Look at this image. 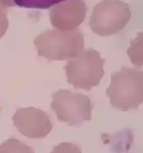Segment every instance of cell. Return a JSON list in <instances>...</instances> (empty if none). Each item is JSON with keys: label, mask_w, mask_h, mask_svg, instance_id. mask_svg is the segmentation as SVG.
Instances as JSON below:
<instances>
[{"label": "cell", "mask_w": 143, "mask_h": 153, "mask_svg": "<svg viewBox=\"0 0 143 153\" xmlns=\"http://www.w3.org/2000/svg\"><path fill=\"white\" fill-rule=\"evenodd\" d=\"M38 55L49 60L72 59L84 50V35L80 30H51L34 40Z\"/></svg>", "instance_id": "1"}, {"label": "cell", "mask_w": 143, "mask_h": 153, "mask_svg": "<svg viewBox=\"0 0 143 153\" xmlns=\"http://www.w3.org/2000/svg\"><path fill=\"white\" fill-rule=\"evenodd\" d=\"M107 95L114 108L123 111L138 109L143 103V71L123 67L111 75Z\"/></svg>", "instance_id": "2"}, {"label": "cell", "mask_w": 143, "mask_h": 153, "mask_svg": "<svg viewBox=\"0 0 143 153\" xmlns=\"http://www.w3.org/2000/svg\"><path fill=\"white\" fill-rule=\"evenodd\" d=\"M105 62L100 53L93 48L83 51L70 59L65 67L67 82L74 88L89 91L100 83L105 75Z\"/></svg>", "instance_id": "3"}, {"label": "cell", "mask_w": 143, "mask_h": 153, "mask_svg": "<svg viewBox=\"0 0 143 153\" xmlns=\"http://www.w3.org/2000/svg\"><path fill=\"white\" fill-rule=\"evenodd\" d=\"M130 16L127 3L120 0H105L94 7L89 26L96 34L108 37L122 31Z\"/></svg>", "instance_id": "4"}, {"label": "cell", "mask_w": 143, "mask_h": 153, "mask_svg": "<svg viewBox=\"0 0 143 153\" xmlns=\"http://www.w3.org/2000/svg\"><path fill=\"white\" fill-rule=\"evenodd\" d=\"M51 108L59 121L69 126H78L92 117L93 105L86 95L73 93L68 90H59L52 95Z\"/></svg>", "instance_id": "5"}, {"label": "cell", "mask_w": 143, "mask_h": 153, "mask_svg": "<svg viewBox=\"0 0 143 153\" xmlns=\"http://www.w3.org/2000/svg\"><path fill=\"white\" fill-rule=\"evenodd\" d=\"M12 120L18 132L31 139L47 137L53 128L49 116L34 107L18 109Z\"/></svg>", "instance_id": "6"}, {"label": "cell", "mask_w": 143, "mask_h": 153, "mask_svg": "<svg viewBox=\"0 0 143 153\" xmlns=\"http://www.w3.org/2000/svg\"><path fill=\"white\" fill-rule=\"evenodd\" d=\"M87 7L82 0H68L58 3L50 10V22L57 30H75L84 21Z\"/></svg>", "instance_id": "7"}, {"label": "cell", "mask_w": 143, "mask_h": 153, "mask_svg": "<svg viewBox=\"0 0 143 153\" xmlns=\"http://www.w3.org/2000/svg\"><path fill=\"white\" fill-rule=\"evenodd\" d=\"M127 53L132 64L136 67L143 66V32L139 33L136 38L130 41Z\"/></svg>", "instance_id": "8"}, {"label": "cell", "mask_w": 143, "mask_h": 153, "mask_svg": "<svg viewBox=\"0 0 143 153\" xmlns=\"http://www.w3.org/2000/svg\"><path fill=\"white\" fill-rule=\"evenodd\" d=\"M0 153H35L27 144L15 138H10L0 145Z\"/></svg>", "instance_id": "9"}, {"label": "cell", "mask_w": 143, "mask_h": 153, "mask_svg": "<svg viewBox=\"0 0 143 153\" xmlns=\"http://www.w3.org/2000/svg\"><path fill=\"white\" fill-rule=\"evenodd\" d=\"M64 0H14L15 4L19 7L27 8H49L55 4L62 2Z\"/></svg>", "instance_id": "10"}, {"label": "cell", "mask_w": 143, "mask_h": 153, "mask_svg": "<svg viewBox=\"0 0 143 153\" xmlns=\"http://www.w3.org/2000/svg\"><path fill=\"white\" fill-rule=\"evenodd\" d=\"M50 153H82L81 149L72 143H61L58 144Z\"/></svg>", "instance_id": "11"}, {"label": "cell", "mask_w": 143, "mask_h": 153, "mask_svg": "<svg viewBox=\"0 0 143 153\" xmlns=\"http://www.w3.org/2000/svg\"><path fill=\"white\" fill-rule=\"evenodd\" d=\"M9 25V22L7 16V10L0 7V39L7 32Z\"/></svg>", "instance_id": "12"}, {"label": "cell", "mask_w": 143, "mask_h": 153, "mask_svg": "<svg viewBox=\"0 0 143 153\" xmlns=\"http://www.w3.org/2000/svg\"><path fill=\"white\" fill-rule=\"evenodd\" d=\"M14 0H0V7L7 10V8L15 6Z\"/></svg>", "instance_id": "13"}, {"label": "cell", "mask_w": 143, "mask_h": 153, "mask_svg": "<svg viewBox=\"0 0 143 153\" xmlns=\"http://www.w3.org/2000/svg\"><path fill=\"white\" fill-rule=\"evenodd\" d=\"M0 110H1V109H0Z\"/></svg>", "instance_id": "14"}]
</instances>
